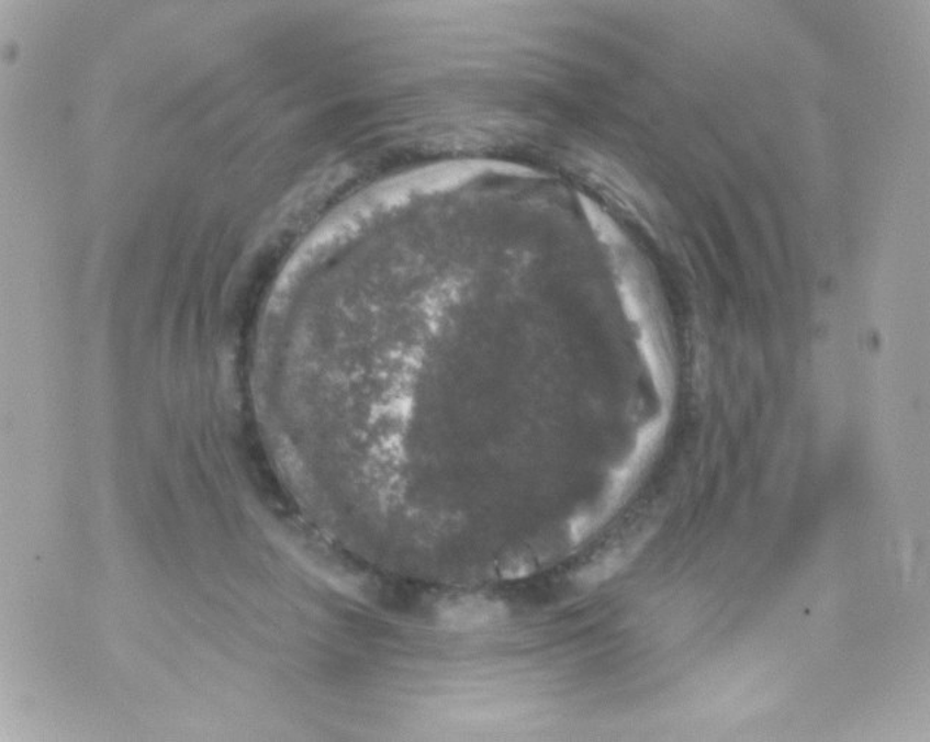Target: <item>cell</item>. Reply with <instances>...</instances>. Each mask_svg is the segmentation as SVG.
I'll use <instances>...</instances> for the list:
<instances>
[{
    "mask_svg": "<svg viewBox=\"0 0 930 742\" xmlns=\"http://www.w3.org/2000/svg\"><path fill=\"white\" fill-rule=\"evenodd\" d=\"M501 607L491 599L473 597H461L448 603L442 607L444 622L452 629H474L484 627L500 617Z\"/></svg>",
    "mask_w": 930,
    "mask_h": 742,
    "instance_id": "6da1fadb",
    "label": "cell"
}]
</instances>
